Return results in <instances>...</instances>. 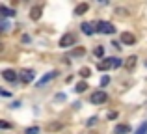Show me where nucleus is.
Masks as SVG:
<instances>
[{"label":"nucleus","instance_id":"26","mask_svg":"<svg viewBox=\"0 0 147 134\" xmlns=\"http://www.w3.org/2000/svg\"><path fill=\"white\" fill-rule=\"evenodd\" d=\"M90 134H95V132H90Z\"/></svg>","mask_w":147,"mask_h":134},{"label":"nucleus","instance_id":"5","mask_svg":"<svg viewBox=\"0 0 147 134\" xmlns=\"http://www.w3.org/2000/svg\"><path fill=\"white\" fill-rule=\"evenodd\" d=\"M121 43H123V45H134V43H136V37H134V34L123 32V34H121Z\"/></svg>","mask_w":147,"mask_h":134},{"label":"nucleus","instance_id":"16","mask_svg":"<svg viewBox=\"0 0 147 134\" xmlns=\"http://www.w3.org/2000/svg\"><path fill=\"white\" fill-rule=\"evenodd\" d=\"M78 75L82 76V78H88V76L91 75V69H90V67H82V69L78 71Z\"/></svg>","mask_w":147,"mask_h":134},{"label":"nucleus","instance_id":"13","mask_svg":"<svg viewBox=\"0 0 147 134\" xmlns=\"http://www.w3.org/2000/svg\"><path fill=\"white\" fill-rule=\"evenodd\" d=\"M114 132L115 134H129L130 132V127H129V125H117Z\"/></svg>","mask_w":147,"mask_h":134},{"label":"nucleus","instance_id":"20","mask_svg":"<svg viewBox=\"0 0 147 134\" xmlns=\"http://www.w3.org/2000/svg\"><path fill=\"white\" fill-rule=\"evenodd\" d=\"M93 52H95V56H99V58H100V56L104 54V48H102V47H95Z\"/></svg>","mask_w":147,"mask_h":134},{"label":"nucleus","instance_id":"3","mask_svg":"<svg viewBox=\"0 0 147 134\" xmlns=\"http://www.w3.org/2000/svg\"><path fill=\"white\" fill-rule=\"evenodd\" d=\"M75 36L73 34H65V36H61L60 37V47H63V48H67V47H71V45H75Z\"/></svg>","mask_w":147,"mask_h":134},{"label":"nucleus","instance_id":"6","mask_svg":"<svg viewBox=\"0 0 147 134\" xmlns=\"http://www.w3.org/2000/svg\"><path fill=\"white\" fill-rule=\"evenodd\" d=\"M2 76H4V80H7V82H17L19 80V75L15 71H11V69H6V71L2 73Z\"/></svg>","mask_w":147,"mask_h":134},{"label":"nucleus","instance_id":"11","mask_svg":"<svg viewBox=\"0 0 147 134\" xmlns=\"http://www.w3.org/2000/svg\"><path fill=\"white\" fill-rule=\"evenodd\" d=\"M99 69H100V71H106V69H114V62H112V58L99 62Z\"/></svg>","mask_w":147,"mask_h":134},{"label":"nucleus","instance_id":"1","mask_svg":"<svg viewBox=\"0 0 147 134\" xmlns=\"http://www.w3.org/2000/svg\"><path fill=\"white\" fill-rule=\"evenodd\" d=\"M95 28H97V32H100V34H114L115 32L114 24L108 22V21H99L97 24H95Z\"/></svg>","mask_w":147,"mask_h":134},{"label":"nucleus","instance_id":"12","mask_svg":"<svg viewBox=\"0 0 147 134\" xmlns=\"http://www.w3.org/2000/svg\"><path fill=\"white\" fill-rule=\"evenodd\" d=\"M88 9H90V6H88L86 2H82V4H78V6L75 7V15H84Z\"/></svg>","mask_w":147,"mask_h":134},{"label":"nucleus","instance_id":"10","mask_svg":"<svg viewBox=\"0 0 147 134\" xmlns=\"http://www.w3.org/2000/svg\"><path fill=\"white\" fill-rule=\"evenodd\" d=\"M56 75H58V73H56V71H52V73H49L47 76H43V78H41L39 82H37V88H43L45 84H47V82H50V80H52V78H54Z\"/></svg>","mask_w":147,"mask_h":134},{"label":"nucleus","instance_id":"21","mask_svg":"<svg viewBox=\"0 0 147 134\" xmlns=\"http://www.w3.org/2000/svg\"><path fill=\"white\" fill-rule=\"evenodd\" d=\"M37 132H39V129H37V127H30V129H26L24 134H37Z\"/></svg>","mask_w":147,"mask_h":134},{"label":"nucleus","instance_id":"2","mask_svg":"<svg viewBox=\"0 0 147 134\" xmlns=\"http://www.w3.org/2000/svg\"><path fill=\"white\" fill-rule=\"evenodd\" d=\"M90 99H91V102H93V104H104V102L108 101V95L104 93L102 90H99V91H93Z\"/></svg>","mask_w":147,"mask_h":134},{"label":"nucleus","instance_id":"24","mask_svg":"<svg viewBox=\"0 0 147 134\" xmlns=\"http://www.w3.org/2000/svg\"><path fill=\"white\" fill-rule=\"evenodd\" d=\"M0 127H2V129H7V127H9V123H6V121H2V123H0Z\"/></svg>","mask_w":147,"mask_h":134},{"label":"nucleus","instance_id":"22","mask_svg":"<svg viewBox=\"0 0 147 134\" xmlns=\"http://www.w3.org/2000/svg\"><path fill=\"white\" fill-rule=\"evenodd\" d=\"M108 82H110V78H108V76H102V78H100V86H108Z\"/></svg>","mask_w":147,"mask_h":134},{"label":"nucleus","instance_id":"17","mask_svg":"<svg viewBox=\"0 0 147 134\" xmlns=\"http://www.w3.org/2000/svg\"><path fill=\"white\" fill-rule=\"evenodd\" d=\"M75 90L78 91V93H84V91L88 90V84H86V82H78V84L75 86Z\"/></svg>","mask_w":147,"mask_h":134},{"label":"nucleus","instance_id":"18","mask_svg":"<svg viewBox=\"0 0 147 134\" xmlns=\"http://www.w3.org/2000/svg\"><path fill=\"white\" fill-rule=\"evenodd\" d=\"M134 134H147V121H145V123H142L140 127H138V131L134 132Z\"/></svg>","mask_w":147,"mask_h":134},{"label":"nucleus","instance_id":"27","mask_svg":"<svg viewBox=\"0 0 147 134\" xmlns=\"http://www.w3.org/2000/svg\"><path fill=\"white\" fill-rule=\"evenodd\" d=\"M145 65H147V62H145Z\"/></svg>","mask_w":147,"mask_h":134},{"label":"nucleus","instance_id":"15","mask_svg":"<svg viewBox=\"0 0 147 134\" xmlns=\"http://www.w3.org/2000/svg\"><path fill=\"white\" fill-rule=\"evenodd\" d=\"M0 13H2L4 17H13L15 11H13V9H9V7H6V6H0Z\"/></svg>","mask_w":147,"mask_h":134},{"label":"nucleus","instance_id":"8","mask_svg":"<svg viewBox=\"0 0 147 134\" xmlns=\"http://www.w3.org/2000/svg\"><path fill=\"white\" fill-rule=\"evenodd\" d=\"M61 129V123L60 121H52V123H47L45 125V131H49V132H58Z\"/></svg>","mask_w":147,"mask_h":134},{"label":"nucleus","instance_id":"25","mask_svg":"<svg viewBox=\"0 0 147 134\" xmlns=\"http://www.w3.org/2000/svg\"><path fill=\"white\" fill-rule=\"evenodd\" d=\"M2 28H4V30H7V28H9V24H7L6 21H2Z\"/></svg>","mask_w":147,"mask_h":134},{"label":"nucleus","instance_id":"9","mask_svg":"<svg viewBox=\"0 0 147 134\" xmlns=\"http://www.w3.org/2000/svg\"><path fill=\"white\" fill-rule=\"evenodd\" d=\"M80 28H82V32H84V34H88V36L95 34V26L91 24V22H82V24H80Z\"/></svg>","mask_w":147,"mask_h":134},{"label":"nucleus","instance_id":"4","mask_svg":"<svg viewBox=\"0 0 147 134\" xmlns=\"http://www.w3.org/2000/svg\"><path fill=\"white\" fill-rule=\"evenodd\" d=\"M19 80L24 84H30L34 80V71H28V69H22L21 73H19Z\"/></svg>","mask_w":147,"mask_h":134},{"label":"nucleus","instance_id":"23","mask_svg":"<svg viewBox=\"0 0 147 134\" xmlns=\"http://www.w3.org/2000/svg\"><path fill=\"white\" fill-rule=\"evenodd\" d=\"M95 123H97V117H90V119H88V127H90V125H95Z\"/></svg>","mask_w":147,"mask_h":134},{"label":"nucleus","instance_id":"14","mask_svg":"<svg viewBox=\"0 0 147 134\" xmlns=\"http://www.w3.org/2000/svg\"><path fill=\"white\" fill-rule=\"evenodd\" d=\"M136 56H129V58H127V62H125V67L127 69H129V71H130V69H134V65H136Z\"/></svg>","mask_w":147,"mask_h":134},{"label":"nucleus","instance_id":"19","mask_svg":"<svg viewBox=\"0 0 147 134\" xmlns=\"http://www.w3.org/2000/svg\"><path fill=\"white\" fill-rule=\"evenodd\" d=\"M86 54V51H84L82 47H78V48H75V51H73V56H84Z\"/></svg>","mask_w":147,"mask_h":134},{"label":"nucleus","instance_id":"7","mask_svg":"<svg viewBox=\"0 0 147 134\" xmlns=\"http://www.w3.org/2000/svg\"><path fill=\"white\" fill-rule=\"evenodd\" d=\"M41 13H43L41 6H36V7H32V9H30V19H32V21H39Z\"/></svg>","mask_w":147,"mask_h":134}]
</instances>
